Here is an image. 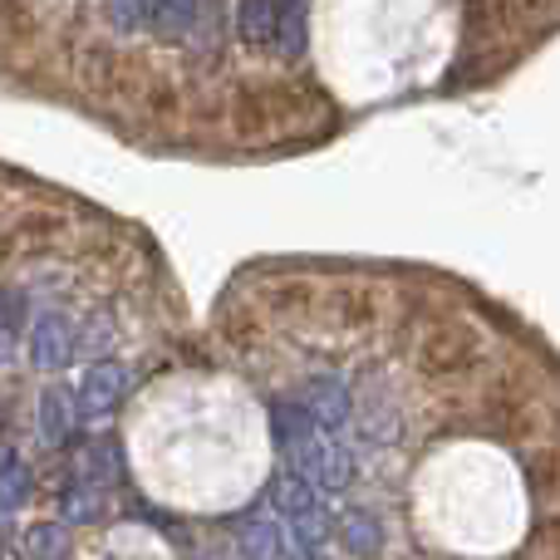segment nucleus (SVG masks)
<instances>
[{
	"label": "nucleus",
	"instance_id": "obj_2",
	"mask_svg": "<svg viewBox=\"0 0 560 560\" xmlns=\"http://www.w3.org/2000/svg\"><path fill=\"white\" fill-rule=\"evenodd\" d=\"M457 0H315L310 59L339 104L374 108L423 94L457 55Z\"/></svg>",
	"mask_w": 560,
	"mask_h": 560
},
{
	"label": "nucleus",
	"instance_id": "obj_3",
	"mask_svg": "<svg viewBox=\"0 0 560 560\" xmlns=\"http://www.w3.org/2000/svg\"><path fill=\"white\" fill-rule=\"evenodd\" d=\"M536 497L541 482L487 433L438 438L408 482L418 536L472 560L522 546L536 522Z\"/></svg>",
	"mask_w": 560,
	"mask_h": 560
},
{
	"label": "nucleus",
	"instance_id": "obj_1",
	"mask_svg": "<svg viewBox=\"0 0 560 560\" xmlns=\"http://www.w3.org/2000/svg\"><path fill=\"white\" fill-rule=\"evenodd\" d=\"M128 467L153 502L177 512H236L271 477L276 423L226 369H167L124 418Z\"/></svg>",
	"mask_w": 560,
	"mask_h": 560
}]
</instances>
